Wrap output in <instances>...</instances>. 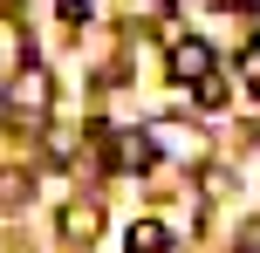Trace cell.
Segmentation results:
<instances>
[{
	"label": "cell",
	"instance_id": "7",
	"mask_svg": "<svg viewBox=\"0 0 260 253\" xmlns=\"http://www.w3.org/2000/svg\"><path fill=\"white\" fill-rule=\"evenodd\" d=\"M240 76H247V82H253V89H260V41H253V48H247V55H240Z\"/></svg>",
	"mask_w": 260,
	"mask_h": 253
},
{
	"label": "cell",
	"instance_id": "5",
	"mask_svg": "<svg viewBox=\"0 0 260 253\" xmlns=\"http://www.w3.org/2000/svg\"><path fill=\"white\" fill-rule=\"evenodd\" d=\"M62 233H69V240H96V205H76V212H62Z\"/></svg>",
	"mask_w": 260,
	"mask_h": 253
},
{
	"label": "cell",
	"instance_id": "1",
	"mask_svg": "<svg viewBox=\"0 0 260 253\" xmlns=\"http://www.w3.org/2000/svg\"><path fill=\"white\" fill-rule=\"evenodd\" d=\"M48 103H55L48 68H35V62H27V68H21V82H14V110H21L27 123H41V117H48Z\"/></svg>",
	"mask_w": 260,
	"mask_h": 253
},
{
	"label": "cell",
	"instance_id": "6",
	"mask_svg": "<svg viewBox=\"0 0 260 253\" xmlns=\"http://www.w3.org/2000/svg\"><path fill=\"white\" fill-rule=\"evenodd\" d=\"M192 96H199V103H206V110H226V82H219V76L192 82Z\"/></svg>",
	"mask_w": 260,
	"mask_h": 253
},
{
	"label": "cell",
	"instance_id": "4",
	"mask_svg": "<svg viewBox=\"0 0 260 253\" xmlns=\"http://www.w3.org/2000/svg\"><path fill=\"white\" fill-rule=\"evenodd\" d=\"M171 246V233L157 226V219H137V226L123 233V253H165Z\"/></svg>",
	"mask_w": 260,
	"mask_h": 253
},
{
	"label": "cell",
	"instance_id": "8",
	"mask_svg": "<svg viewBox=\"0 0 260 253\" xmlns=\"http://www.w3.org/2000/svg\"><path fill=\"white\" fill-rule=\"evenodd\" d=\"M240 7H253V14H260V0H240Z\"/></svg>",
	"mask_w": 260,
	"mask_h": 253
},
{
	"label": "cell",
	"instance_id": "2",
	"mask_svg": "<svg viewBox=\"0 0 260 253\" xmlns=\"http://www.w3.org/2000/svg\"><path fill=\"white\" fill-rule=\"evenodd\" d=\"M171 76H178V82H206L212 76V48L199 34H178V41H171Z\"/></svg>",
	"mask_w": 260,
	"mask_h": 253
},
{
	"label": "cell",
	"instance_id": "3",
	"mask_svg": "<svg viewBox=\"0 0 260 253\" xmlns=\"http://www.w3.org/2000/svg\"><path fill=\"white\" fill-rule=\"evenodd\" d=\"M110 164H117V171H144V164H151L157 158V151H151V137H137V130H123V137H110Z\"/></svg>",
	"mask_w": 260,
	"mask_h": 253
}]
</instances>
